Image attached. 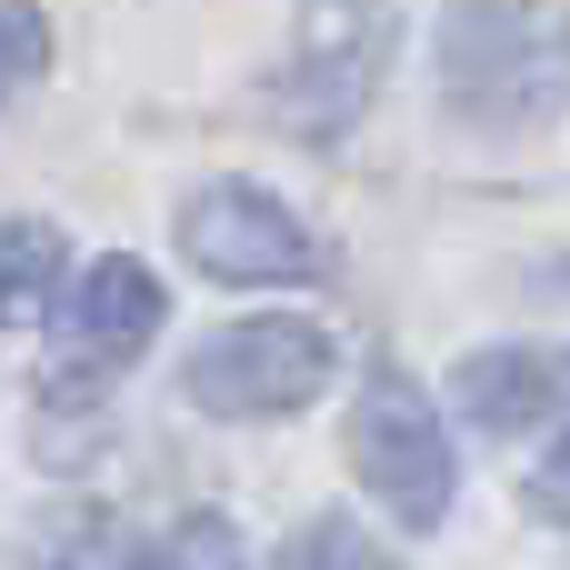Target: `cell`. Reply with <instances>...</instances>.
Instances as JSON below:
<instances>
[{
	"instance_id": "cell-1",
	"label": "cell",
	"mask_w": 570,
	"mask_h": 570,
	"mask_svg": "<svg viewBox=\"0 0 570 570\" xmlns=\"http://www.w3.org/2000/svg\"><path fill=\"white\" fill-rule=\"evenodd\" d=\"M570 100V0H451L441 110L461 130H531Z\"/></svg>"
},
{
	"instance_id": "cell-2",
	"label": "cell",
	"mask_w": 570,
	"mask_h": 570,
	"mask_svg": "<svg viewBox=\"0 0 570 570\" xmlns=\"http://www.w3.org/2000/svg\"><path fill=\"white\" fill-rule=\"evenodd\" d=\"M351 471L391 501V521L431 531L451 501H461V471H451V441H441V411L401 381V371H371L361 401H351Z\"/></svg>"
},
{
	"instance_id": "cell-3",
	"label": "cell",
	"mask_w": 570,
	"mask_h": 570,
	"mask_svg": "<svg viewBox=\"0 0 570 570\" xmlns=\"http://www.w3.org/2000/svg\"><path fill=\"white\" fill-rule=\"evenodd\" d=\"M331 381V341L311 321H240V331H210L180 371V391L220 421H281L301 411L311 391Z\"/></svg>"
},
{
	"instance_id": "cell-4",
	"label": "cell",
	"mask_w": 570,
	"mask_h": 570,
	"mask_svg": "<svg viewBox=\"0 0 570 570\" xmlns=\"http://www.w3.org/2000/svg\"><path fill=\"white\" fill-rule=\"evenodd\" d=\"M391 0H311V20H301V50L281 60V80H271V100L311 130V140H331L371 90H381V60H391Z\"/></svg>"
},
{
	"instance_id": "cell-5",
	"label": "cell",
	"mask_w": 570,
	"mask_h": 570,
	"mask_svg": "<svg viewBox=\"0 0 570 570\" xmlns=\"http://www.w3.org/2000/svg\"><path fill=\"white\" fill-rule=\"evenodd\" d=\"M180 250L190 271L230 281V291H261V281H311L321 271V240L291 200L250 190V180H210L190 210H180Z\"/></svg>"
},
{
	"instance_id": "cell-6",
	"label": "cell",
	"mask_w": 570,
	"mask_h": 570,
	"mask_svg": "<svg viewBox=\"0 0 570 570\" xmlns=\"http://www.w3.org/2000/svg\"><path fill=\"white\" fill-rule=\"evenodd\" d=\"M60 321H70V351H80V361H130V351L160 331V281H150L140 261H90Z\"/></svg>"
},
{
	"instance_id": "cell-7",
	"label": "cell",
	"mask_w": 570,
	"mask_h": 570,
	"mask_svg": "<svg viewBox=\"0 0 570 570\" xmlns=\"http://www.w3.org/2000/svg\"><path fill=\"white\" fill-rule=\"evenodd\" d=\"M570 401V351H471L461 361V411L481 421V431H531L541 411H561Z\"/></svg>"
},
{
	"instance_id": "cell-8",
	"label": "cell",
	"mask_w": 570,
	"mask_h": 570,
	"mask_svg": "<svg viewBox=\"0 0 570 570\" xmlns=\"http://www.w3.org/2000/svg\"><path fill=\"white\" fill-rule=\"evenodd\" d=\"M60 291V230L50 220H0V331L40 321Z\"/></svg>"
},
{
	"instance_id": "cell-9",
	"label": "cell",
	"mask_w": 570,
	"mask_h": 570,
	"mask_svg": "<svg viewBox=\"0 0 570 570\" xmlns=\"http://www.w3.org/2000/svg\"><path fill=\"white\" fill-rule=\"evenodd\" d=\"M20 570H140V561H130L120 521H100V511H70L60 531H40V551H30Z\"/></svg>"
},
{
	"instance_id": "cell-10",
	"label": "cell",
	"mask_w": 570,
	"mask_h": 570,
	"mask_svg": "<svg viewBox=\"0 0 570 570\" xmlns=\"http://www.w3.org/2000/svg\"><path fill=\"white\" fill-rule=\"evenodd\" d=\"M281 570H401V561H381L351 521H311V531L281 551Z\"/></svg>"
},
{
	"instance_id": "cell-11",
	"label": "cell",
	"mask_w": 570,
	"mask_h": 570,
	"mask_svg": "<svg viewBox=\"0 0 570 570\" xmlns=\"http://www.w3.org/2000/svg\"><path fill=\"white\" fill-rule=\"evenodd\" d=\"M40 60H50V30H40V10H30V0H0V90L40 80Z\"/></svg>"
},
{
	"instance_id": "cell-12",
	"label": "cell",
	"mask_w": 570,
	"mask_h": 570,
	"mask_svg": "<svg viewBox=\"0 0 570 570\" xmlns=\"http://www.w3.org/2000/svg\"><path fill=\"white\" fill-rule=\"evenodd\" d=\"M150 570H240V541H230V521L200 511V521H180V531L160 541V561H150Z\"/></svg>"
},
{
	"instance_id": "cell-13",
	"label": "cell",
	"mask_w": 570,
	"mask_h": 570,
	"mask_svg": "<svg viewBox=\"0 0 570 570\" xmlns=\"http://www.w3.org/2000/svg\"><path fill=\"white\" fill-rule=\"evenodd\" d=\"M531 511H541V521H570V441L531 471Z\"/></svg>"
}]
</instances>
